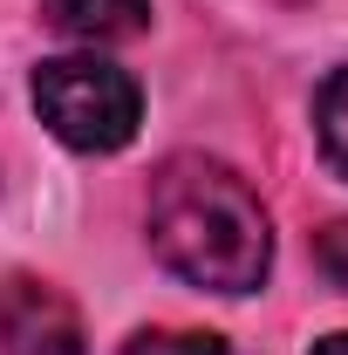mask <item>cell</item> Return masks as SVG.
<instances>
[{"label":"cell","mask_w":348,"mask_h":355,"mask_svg":"<svg viewBox=\"0 0 348 355\" xmlns=\"http://www.w3.org/2000/svg\"><path fill=\"white\" fill-rule=\"evenodd\" d=\"M150 253L171 266L184 287L205 294H253L273 266V225L260 191L218 157H164L143 198Z\"/></svg>","instance_id":"1"},{"label":"cell","mask_w":348,"mask_h":355,"mask_svg":"<svg viewBox=\"0 0 348 355\" xmlns=\"http://www.w3.org/2000/svg\"><path fill=\"white\" fill-rule=\"evenodd\" d=\"M314 137H321V157L335 164V178H348V69H335L314 96Z\"/></svg>","instance_id":"5"},{"label":"cell","mask_w":348,"mask_h":355,"mask_svg":"<svg viewBox=\"0 0 348 355\" xmlns=\"http://www.w3.org/2000/svg\"><path fill=\"white\" fill-rule=\"evenodd\" d=\"M123 355H232L218 335H198V328H143L123 342Z\"/></svg>","instance_id":"6"},{"label":"cell","mask_w":348,"mask_h":355,"mask_svg":"<svg viewBox=\"0 0 348 355\" xmlns=\"http://www.w3.org/2000/svg\"><path fill=\"white\" fill-rule=\"evenodd\" d=\"M0 355H89L82 349V314L69 308L62 287L14 273L0 287Z\"/></svg>","instance_id":"3"},{"label":"cell","mask_w":348,"mask_h":355,"mask_svg":"<svg viewBox=\"0 0 348 355\" xmlns=\"http://www.w3.org/2000/svg\"><path fill=\"white\" fill-rule=\"evenodd\" d=\"M35 110L42 123L69 150H123L143 123V89H137L130 69L103 62V55H55L35 69Z\"/></svg>","instance_id":"2"},{"label":"cell","mask_w":348,"mask_h":355,"mask_svg":"<svg viewBox=\"0 0 348 355\" xmlns=\"http://www.w3.org/2000/svg\"><path fill=\"white\" fill-rule=\"evenodd\" d=\"M314 355H348V335H321V342H314Z\"/></svg>","instance_id":"7"},{"label":"cell","mask_w":348,"mask_h":355,"mask_svg":"<svg viewBox=\"0 0 348 355\" xmlns=\"http://www.w3.org/2000/svg\"><path fill=\"white\" fill-rule=\"evenodd\" d=\"M42 7L76 42H130L150 28V0H42Z\"/></svg>","instance_id":"4"}]
</instances>
